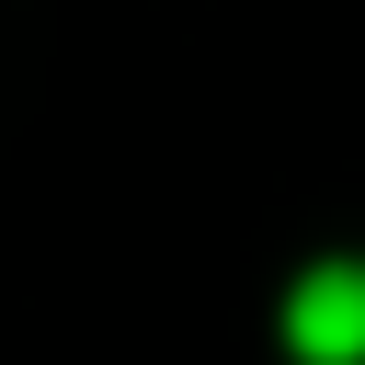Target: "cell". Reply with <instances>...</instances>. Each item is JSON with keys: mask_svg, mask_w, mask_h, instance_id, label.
Returning a JSON list of instances; mask_svg holds the SVG:
<instances>
[{"mask_svg": "<svg viewBox=\"0 0 365 365\" xmlns=\"http://www.w3.org/2000/svg\"><path fill=\"white\" fill-rule=\"evenodd\" d=\"M285 342L308 365H365V262H319L285 297Z\"/></svg>", "mask_w": 365, "mask_h": 365, "instance_id": "cell-1", "label": "cell"}]
</instances>
